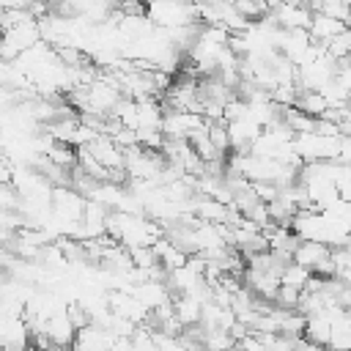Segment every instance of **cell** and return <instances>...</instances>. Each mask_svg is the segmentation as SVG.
<instances>
[{
	"label": "cell",
	"instance_id": "cell-1",
	"mask_svg": "<svg viewBox=\"0 0 351 351\" xmlns=\"http://www.w3.org/2000/svg\"><path fill=\"white\" fill-rule=\"evenodd\" d=\"M307 30H310L313 41H326V38H332V36H337V33L348 30V27H346V19L329 16V14H324V11H313Z\"/></svg>",
	"mask_w": 351,
	"mask_h": 351
},
{
	"label": "cell",
	"instance_id": "cell-2",
	"mask_svg": "<svg viewBox=\"0 0 351 351\" xmlns=\"http://www.w3.org/2000/svg\"><path fill=\"white\" fill-rule=\"evenodd\" d=\"M310 274H313V271H310V269H304L302 263H296V261H285V263H282V269H280V282H282V285H293V288H299V291H302Z\"/></svg>",
	"mask_w": 351,
	"mask_h": 351
}]
</instances>
